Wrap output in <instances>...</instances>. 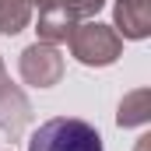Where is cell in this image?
Instances as JSON below:
<instances>
[{"label": "cell", "instance_id": "cell-1", "mask_svg": "<svg viewBox=\"0 0 151 151\" xmlns=\"http://www.w3.org/2000/svg\"><path fill=\"white\" fill-rule=\"evenodd\" d=\"M28 151H102V137L91 123L77 116H56L32 134Z\"/></svg>", "mask_w": 151, "mask_h": 151}, {"label": "cell", "instance_id": "cell-2", "mask_svg": "<svg viewBox=\"0 0 151 151\" xmlns=\"http://www.w3.org/2000/svg\"><path fill=\"white\" fill-rule=\"evenodd\" d=\"M67 46H70V56L77 63H84V67H109L123 53V39L116 35L113 25H102V21L74 25Z\"/></svg>", "mask_w": 151, "mask_h": 151}, {"label": "cell", "instance_id": "cell-3", "mask_svg": "<svg viewBox=\"0 0 151 151\" xmlns=\"http://www.w3.org/2000/svg\"><path fill=\"white\" fill-rule=\"evenodd\" d=\"M18 70H21V81L32 88H53L63 77V56L49 42H32L28 49H21Z\"/></svg>", "mask_w": 151, "mask_h": 151}, {"label": "cell", "instance_id": "cell-4", "mask_svg": "<svg viewBox=\"0 0 151 151\" xmlns=\"http://www.w3.org/2000/svg\"><path fill=\"white\" fill-rule=\"evenodd\" d=\"M28 123H32V102L7 74H0V130L11 137H21Z\"/></svg>", "mask_w": 151, "mask_h": 151}, {"label": "cell", "instance_id": "cell-5", "mask_svg": "<svg viewBox=\"0 0 151 151\" xmlns=\"http://www.w3.org/2000/svg\"><path fill=\"white\" fill-rule=\"evenodd\" d=\"M116 35L119 39H148L151 35V0H119L116 4Z\"/></svg>", "mask_w": 151, "mask_h": 151}, {"label": "cell", "instance_id": "cell-6", "mask_svg": "<svg viewBox=\"0 0 151 151\" xmlns=\"http://www.w3.org/2000/svg\"><path fill=\"white\" fill-rule=\"evenodd\" d=\"M77 18L56 0V4H49V7H42L39 11V42H49V46H60V42H67L70 32H74Z\"/></svg>", "mask_w": 151, "mask_h": 151}, {"label": "cell", "instance_id": "cell-7", "mask_svg": "<svg viewBox=\"0 0 151 151\" xmlns=\"http://www.w3.org/2000/svg\"><path fill=\"white\" fill-rule=\"evenodd\" d=\"M148 119H151V91L148 88H137V91L123 95L119 113H116V123L119 127H144Z\"/></svg>", "mask_w": 151, "mask_h": 151}, {"label": "cell", "instance_id": "cell-8", "mask_svg": "<svg viewBox=\"0 0 151 151\" xmlns=\"http://www.w3.org/2000/svg\"><path fill=\"white\" fill-rule=\"evenodd\" d=\"M32 21V0H0V32L18 35Z\"/></svg>", "mask_w": 151, "mask_h": 151}, {"label": "cell", "instance_id": "cell-9", "mask_svg": "<svg viewBox=\"0 0 151 151\" xmlns=\"http://www.w3.org/2000/svg\"><path fill=\"white\" fill-rule=\"evenodd\" d=\"M74 18H95L102 7H106V0H60Z\"/></svg>", "mask_w": 151, "mask_h": 151}, {"label": "cell", "instance_id": "cell-10", "mask_svg": "<svg viewBox=\"0 0 151 151\" xmlns=\"http://www.w3.org/2000/svg\"><path fill=\"white\" fill-rule=\"evenodd\" d=\"M0 74H4V60H0Z\"/></svg>", "mask_w": 151, "mask_h": 151}]
</instances>
